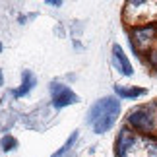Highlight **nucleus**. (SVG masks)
I'll use <instances>...</instances> for the list:
<instances>
[{
  "instance_id": "f257e3e1",
  "label": "nucleus",
  "mask_w": 157,
  "mask_h": 157,
  "mask_svg": "<svg viewBox=\"0 0 157 157\" xmlns=\"http://www.w3.org/2000/svg\"><path fill=\"white\" fill-rule=\"evenodd\" d=\"M120 113V101L117 97H103L95 101V105L89 109L86 122L93 128L95 134H105L114 126Z\"/></svg>"
},
{
  "instance_id": "6e6552de",
  "label": "nucleus",
  "mask_w": 157,
  "mask_h": 157,
  "mask_svg": "<svg viewBox=\"0 0 157 157\" xmlns=\"http://www.w3.org/2000/svg\"><path fill=\"white\" fill-rule=\"evenodd\" d=\"M114 93L122 99H136L146 95V89L144 87H124V86H114Z\"/></svg>"
},
{
  "instance_id": "9b49d317",
  "label": "nucleus",
  "mask_w": 157,
  "mask_h": 157,
  "mask_svg": "<svg viewBox=\"0 0 157 157\" xmlns=\"http://www.w3.org/2000/svg\"><path fill=\"white\" fill-rule=\"evenodd\" d=\"M47 4H49V6H62L60 0H47Z\"/></svg>"
},
{
  "instance_id": "f8f14e48",
  "label": "nucleus",
  "mask_w": 157,
  "mask_h": 157,
  "mask_svg": "<svg viewBox=\"0 0 157 157\" xmlns=\"http://www.w3.org/2000/svg\"><path fill=\"white\" fill-rule=\"evenodd\" d=\"M0 86H4V76H2V70H0Z\"/></svg>"
},
{
  "instance_id": "423d86ee",
  "label": "nucleus",
  "mask_w": 157,
  "mask_h": 157,
  "mask_svg": "<svg viewBox=\"0 0 157 157\" xmlns=\"http://www.w3.org/2000/svg\"><path fill=\"white\" fill-rule=\"evenodd\" d=\"M134 146V136L128 128H122L118 132V138H117V144H114V155L117 157H124L126 151Z\"/></svg>"
},
{
  "instance_id": "9d476101",
  "label": "nucleus",
  "mask_w": 157,
  "mask_h": 157,
  "mask_svg": "<svg viewBox=\"0 0 157 157\" xmlns=\"http://www.w3.org/2000/svg\"><path fill=\"white\" fill-rule=\"evenodd\" d=\"M0 146H2L4 151H14V149L17 147V140L14 136H4L2 140H0Z\"/></svg>"
},
{
  "instance_id": "20e7f679",
  "label": "nucleus",
  "mask_w": 157,
  "mask_h": 157,
  "mask_svg": "<svg viewBox=\"0 0 157 157\" xmlns=\"http://www.w3.org/2000/svg\"><path fill=\"white\" fill-rule=\"evenodd\" d=\"M153 35H155V27H153V25L136 27L134 31H132V39H130V43H132V47H134V49L144 51L149 43H151Z\"/></svg>"
},
{
  "instance_id": "ddd939ff",
  "label": "nucleus",
  "mask_w": 157,
  "mask_h": 157,
  "mask_svg": "<svg viewBox=\"0 0 157 157\" xmlns=\"http://www.w3.org/2000/svg\"><path fill=\"white\" fill-rule=\"evenodd\" d=\"M2 49H4V47H2V43H0V52H2Z\"/></svg>"
},
{
  "instance_id": "f03ea898",
  "label": "nucleus",
  "mask_w": 157,
  "mask_h": 157,
  "mask_svg": "<svg viewBox=\"0 0 157 157\" xmlns=\"http://www.w3.org/2000/svg\"><path fill=\"white\" fill-rule=\"evenodd\" d=\"M49 89H51V95H52V107L54 109H64L68 105H76L80 101V97L68 86H62L60 82H52L49 86Z\"/></svg>"
},
{
  "instance_id": "1a4fd4ad",
  "label": "nucleus",
  "mask_w": 157,
  "mask_h": 157,
  "mask_svg": "<svg viewBox=\"0 0 157 157\" xmlns=\"http://www.w3.org/2000/svg\"><path fill=\"white\" fill-rule=\"evenodd\" d=\"M78 136H80V134H78V130H74V132H72V134H70V138H68V140L64 142V146L60 147L58 151H54V153H52L51 157H62V155H64L66 151H70V149L74 147V144H76V140H78Z\"/></svg>"
},
{
  "instance_id": "0eeeda50",
  "label": "nucleus",
  "mask_w": 157,
  "mask_h": 157,
  "mask_svg": "<svg viewBox=\"0 0 157 157\" xmlns=\"http://www.w3.org/2000/svg\"><path fill=\"white\" fill-rule=\"evenodd\" d=\"M37 86V78H35V74L31 70H23V74H21V86L14 89V97L16 99H20V97H25V95L31 91V89Z\"/></svg>"
},
{
  "instance_id": "7ed1b4c3",
  "label": "nucleus",
  "mask_w": 157,
  "mask_h": 157,
  "mask_svg": "<svg viewBox=\"0 0 157 157\" xmlns=\"http://www.w3.org/2000/svg\"><path fill=\"white\" fill-rule=\"evenodd\" d=\"M128 124L132 128L140 130V132H151L153 126H155V117L153 113L149 111V109H134V111H130L128 114Z\"/></svg>"
},
{
  "instance_id": "39448f33",
  "label": "nucleus",
  "mask_w": 157,
  "mask_h": 157,
  "mask_svg": "<svg viewBox=\"0 0 157 157\" xmlns=\"http://www.w3.org/2000/svg\"><path fill=\"white\" fill-rule=\"evenodd\" d=\"M113 60H114L117 70H120V74H122V76H132V74H134L130 60L124 54V51H122V47H120V45H113Z\"/></svg>"
}]
</instances>
